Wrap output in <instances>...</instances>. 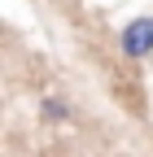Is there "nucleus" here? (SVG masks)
<instances>
[{
    "label": "nucleus",
    "mask_w": 153,
    "mask_h": 157,
    "mask_svg": "<svg viewBox=\"0 0 153 157\" xmlns=\"http://www.w3.org/2000/svg\"><path fill=\"white\" fill-rule=\"evenodd\" d=\"M118 52L127 57V61H144V57H153V13H140V17H131V22L123 26Z\"/></svg>",
    "instance_id": "nucleus-1"
},
{
    "label": "nucleus",
    "mask_w": 153,
    "mask_h": 157,
    "mask_svg": "<svg viewBox=\"0 0 153 157\" xmlns=\"http://www.w3.org/2000/svg\"><path fill=\"white\" fill-rule=\"evenodd\" d=\"M40 109H44L48 122H66V118H70V105H66V101H57V96H44Z\"/></svg>",
    "instance_id": "nucleus-2"
}]
</instances>
